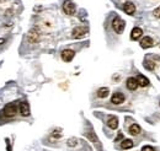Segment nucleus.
Returning a JSON list of instances; mask_svg holds the SVG:
<instances>
[{"mask_svg": "<svg viewBox=\"0 0 160 151\" xmlns=\"http://www.w3.org/2000/svg\"><path fill=\"white\" fill-rule=\"evenodd\" d=\"M18 112V106L15 103H9L5 106L4 108V115L8 117V118H11V117H15V114Z\"/></svg>", "mask_w": 160, "mask_h": 151, "instance_id": "2", "label": "nucleus"}, {"mask_svg": "<svg viewBox=\"0 0 160 151\" xmlns=\"http://www.w3.org/2000/svg\"><path fill=\"white\" fill-rule=\"evenodd\" d=\"M126 27V23L123 20H121L120 17H115L113 21H112V28L115 30L116 33H122L123 30Z\"/></svg>", "mask_w": 160, "mask_h": 151, "instance_id": "1", "label": "nucleus"}, {"mask_svg": "<svg viewBox=\"0 0 160 151\" xmlns=\"http://www.w3.org/2000/svg\"><path fill=\"white\" fill-rule=\"evenodd\" d=\"M111 102L113 105H121L124 102V95L121 94V92H116V94L112 95V98H111Z\"/></svg>", "mask_w": 160, "mask_h": 151, "instance_id": "7", "label": "nucleus"}, {"mask_svg": "<svg viewBox=\"0 0 160 151\" xmlns=\"http://www.w3.org/2000/svg\"><path fill=\"white\" fill-rule=\"evenodd\" d=\"M144 68L148 69V70H154L155 63H153V61H150V60H145V61H144Z\"/></svg>", "mask_w": 160, "mask_h": 151, "instance_id": "18", "label": "nucleus"}, {"mask_svg": "<svg viewBox=\"0 0 160 151\" xmlns=\"http://www.w3.org/2000/svg\"><path fill=\"white\" fill-rule=\"evenodd\" d=\"M123 10L126 11V14H128V15H133L134 12H136V6H134V4H132V2H126L124 5H123Z\"/></svg>", "mask_w": 160, "mask_h": 151, "instance_id": "10", "label": "nucleus"}, {"mask_svg": "<svg viewBox=\"0 0 160 151\" xmlns=\"http://www.w3.org/2000/svg\"><path fill=\"white\" fill-rule=\"evenodd\" d=\"M137 82H138V85L142 86V87H145V86L149 85V80L143 75H138V77H137Z\"/></svg>", "mask_w": 160, "mask_h": 151, "instance_id": "14", "label": "nucleus"}, {"mask_svg": "<svg viewBox=\"0 0 160 151\" xmlns=\"http://www.w3.org/2000/svg\"><path fill=\"white\" fill-rule=\"evenodd\" d=\"M127 87H128V90L134 91V90L138 87L137 79H136V77H128V80H127Z\"/></svg>", "mask_w": 160, "mask_h": 151, "instance_id": "11", "label": "nucleus"}, {"mask_svg": "<svg viewBox=\"0 0 160 151\" xmlns=\"http://www.w3.org/2000/svg\"><path fill=\"white\" fill-rule=\"evenodd\" d=\"M20 113L22 117L30 115V106L27 102H21L20 103Z\"/></svg>", "mask_w": 160, "mask_h": 151, "instance_id": "9", "label": "nucleus"}, {"mask_svg": "<svg viewBox=\"0 0 160 151\" xmlns=\"http://www.w3.org/2000/svg\"><path fill=\"white\" fill-rule=\"evenodd\" d=\"M75 56V53H74V51H72V49H64L63 52H62V59L64 60V61H72L73 60V58Z\"/></svg>", "mask_w": 160, "mask_h": 151, "instance_id": "5", "label": "nucleus"}, {"mask_svg": "<svg viewBox=\"0 0 160 151\" xmlns=\"http://www.w3.org/2000/svg\"><path fill=\"white\" fill-rule=\"evenodd\" d=\"M63 11L67 15H74L75 14V4L70 0H65L63 2Z\"/></svg>", "mask_w": 160, "mask_h": 151, "instance_id": "3", "label": "nucleus"}, {"mask_svg": "<svg viewBox=\"0 0 160 151\" xmlns=\"http://www.w3.org/2000/svg\"><path fill=\"white\" fill-rule=\"evenodd\" d=\"M140 132H142V129H140L138 124H132L129 127V134L131 135H138V134H140Z\"/></svg>", "mask_w": 160, "mask_h": 151, "instance_id": "15", "label": "nucleus"}, {"mask_svg": "<svg viewBox=\"0 0 160 151\" xmlns=\"http://www.w3.org/2000/svg\"><path fill=\"white\" fill-rule=\"evenodd\" d=\"M122 138H123V135H122V133H120V134H118V136L116 138V141H118V140H120V139H122Z\"/></svg>", "mask_w": 160, "mask_h": 151, "instance_id": "23", "label": "nucleus"}, {"mask_svg": "<svg viewBox=\"0 0 160 151\" xmlns=\"http://www.w3.org/2000/svg\"><path fill=\"white\" fill-rule=\"evenodd\" d=\"M142 151H155V150H154V148H152V146H143V148H142Z\"/></svg>", "mask_w": 160, "mask_h": 151, "instance_id": "22", "label": "nucleus"}, {"mask_svg": "<svg viewBox=\"0 0 160 151\" xmlns=\"http://www.w3.org/2000/svg\"><path fill=\"white\" fill-rule=\"evenodd\" d=\"M86 33H88V28H86V27L80 26V27H75V28L73 30L72 37L73 38H81V37H84Z\"/></svg>", "mask_w": 160, "mask_h": 151, "instance_id": "4", "label": "nucleus"}, {"mask_svg": "<svg viewBox=\"0 0 160 151\" xmlns=\"http://www.w3.org/2000/svg\"><path fill=\"white\" fill-rule=\"evenodd\" d=\"M133 141L131 140V139H124L123 141H122V144H121V148L122 149H124V150H127V149H131V148H133Z\"/></svg>", "mask_w": 160, "mask_h": 151, "instance_id": "16", "label": "nucleus"}, {"mask_svg": "<svg viewBox=\"0 0 160 151\" xmlns=\"http://www.w3.org/2000/svg\"><path fill=\"white\" fill-rule=\"evenodd\" d=\"M108 94H110V91H108L107 87H101V89H99V91H98V96L100 98H106L108 96Z\"/></svg>", "mask_w": 160, "mask_h": 151, "instance_id": "17", "label": "nucleus"}, {"mask_svg": "<svg viewBox=\"0 0 160 151\" xmlns=\"http://www.w3.org/2000/svg\"><path fill=\"white\" fill-rule=\"evenodd\" d=\"M107 125L111 129H116L118 127V119L116 117H110L108 120H107Z\"/></svg>", "mask_w": 160, "mask_h": 151, "instance_id": "13", "label": "nucleus"}, {"mask_svg": "<svg viewBox=\"0 0 160 151\" xmlns=\"http://www.w3.org/2000/svg\"><path fill=\"white\" fill-rule=\"evenodd\" d=\"M153 44H154V41H153L150 37H144L142 41H140V47L144 48V49L153 47Z\"/></svg>", "mask_w": 160, "mask_h": 151, "instance_id": "8", "label": "nucleus"}, {"mask_svg": "<svg viewBox=\"0 0 160 151\" xmlns=\"http://www.w3.org/2000/svg\"><path fill=\"white\" fill-rule=\"evenodd\" d=\"M142 35H143L142 28H139V27H134V28L132 30V32H131V38H132L133 41H137V39H139V38L142 37Z\"/></svg>", "mask_w": 160, "mask_h": 151, "instance_id": "12", "label": "nucleus"}, {"mask_svg": "<svg viewBox=\"0 0 160 151\" xmlns=\"http://www.w3.org/2000/svg\"><path fill=\"white\" fill-rule=\"evenodd\" d=\"M77 143H78L77 139H69V140H68V145H69V146H75Z\"/></svg>", "mask_w": 160, "mask_h": 151, "instance_id": "20", "label": "nucleus"}, {"mask_svg": "<svg viewBox=\"0 0 160 151\" xmlns=\"http://www.w3.org/2000/svg\"><path fill=\"white\" fill-rule=\"evenodd\" d=\"M27 39L30 43H37L40 41V33L37 30H31L28 36H27Z\"/></svg>", "mask_w": 160, "mask_h": 151, "instance_id": "6", "label": "nucleus"}, {"mask_svg": "<svg viewBox=\"0 0 160 151\" xmlns=\"http://www.w3.org/2000/svg\"><path fill=\"white\" fill-rule=\"evenodd\" d=\"M153 14H154V16H155V17L160 19V6H159V7H157V9L154 10V12H153Z\"/></svg>", "mask_w": 160, "mask_h": 151, "instance_id": "21", "label": "nucleus"}, {"mask_svg": "<svg viewBox=\"0 0 160 151\" xmlns=\"http://www.w3.org/2000/svg\"><path fill=\"white\" fill-rule=\"evenodd\" d=\"M86 136L92 141V143H98L99 140H98V136L94 134V132H89V133H86Z\"/></svg>", "mask_w": 160, "mask_h": 151, "instance_id": "19", "label": "nucleus"}]
</instances>
